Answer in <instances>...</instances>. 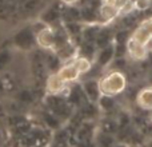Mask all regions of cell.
Instances as JSON below:
<instances>
[{
	"label": "cell",
	"instance_id": "1",
	"mask_svg": "<svg viewBox=\"0 0 152 147\" xmlns=\"http://www.w3.org/2000/svg\"><path fill=\"white\" fill-rule=\"evenodd\" d=\"M102 94L112 95V96H120L128 87V80L124 72L118 70H108L99 79Z\"/></svg>",
	"mask_w": 152,
	"mask_h": 147
},
{
	"label": "cell",
	"instance_id": "2",
	"mask_svg": "<svg viewBox=\"0 0 152 147\" xmlns=\"http://www.w3.org/2000/svg\"><path fill=\"white\" fill-rule=\"evenodd\" d=\"M43 104L47 110L55 114L61 122H69L72 115L75 114V107L69 104L67 98L64 95L58 94H45L43 99Z\"/></svg>",
	"mask_w": 152,
	"mask_h": 147
},
{
	"label": "cell",
	"instance_id": "3",
	"mask_svg": "<svg viewBox=\"0 0 152 147\" xmlns=\"http://www.w3.org/2000/svg\"><path fill=\"white\" fill-rule=\"evenodd\" d=\"M11 46L19 52L28 54L34 48H36V35H35L34 29H32L31 24H26V26L20 27L18 31L13 32L12 37H11Z\"/></svg>",
	"mask_w": 152,
	"mask_h": 147
},
{
	"label": "cell",
	"instance_id": "4",
	"mask_svg": "<svg viewBox=\"0 0 152 147\" xmlns=\"http://www.w3.org/2000/svg\"><path fill=\"white\" fill-rule=\"evenodd\" d=\"M131 39L137 42L139 44L144 46V47H150L152 43V18L143 19L137 27L132 31Z\"/></svg>",
	"mask_w": 152,
	"mask_h": 147
},
{
	"label": "cell",
	"instance_id": "5",
	"mask_svg": "<svg viewBox=\"0 0 152 147\" xmlns=\"http://www.w3.org/2000/svg\"><path fill=\"white\" fill-rule=\"evenodd\" d=\"M36 46L43 51L56 50V28L47 26L36 34Z\"/></svg>",
	"mask_w": 152,
	"mask_h": 147
},
{
	"label": "cell",
	"instance_id": "6",
	"mask_svg": "<svg viewBox=\"0 0 152 147\" xmlns=\"http://www.w3.org/2000/svg\"><path fill=\"white\" fill-rule=\"evenodd\" d=\"M97 107H99V111L103 114V115H108V116H113L121 108L119 100L116 99V96H112V95H105L102 94L97 100Z\"/></svg>",
	"mask_w": 152,
	"mask_h": 147
},
{
	"label": "cell",
	"instance_id": "7",
	"mask_svg": "<svg viewBox=\"0 0 152 147\" xmlns=\"http://www.w3.org/2000/svg\"><path fill=\"white\" fill-rule=\"evenodd\" d=\"M113 59H115V44H113V42H112L111 44L97 50L94 64H96V66L100 67L102 70H107V67L111 66Z\"/></svg>",
	"mask_w": 152,
	"mask_h": 147
},
{
	"label": "cell",
	"instance_id": "8",
	"mask_svg": "<svg viewBox=\"0 0 152 147\" xmlns=\"http://www.w3.org/2000/svg\"><path fill=\"white\" fill-rule=\"evenodd\" d=\"M80 86L83 88L84 94H86L87 99L92 103H97L100 95H102V90H100L99 79L97 78H87L80 82Z\"/></svg>",
	"mask_w": 152,
	"mask_h": 147
},
{
	"label": "cell",
	"instance_id": "9",
	"mask_svg": "<svg viewBox=\"0 0 152 147\" xmlns=\"http://www.w3.org/2000/svg\"><path fill=\"white\" fill-rule=\"evenodd\" d=\"M56 74H58L59 78H60L63 82H66L67 84L75 83V82H77L79 78L81 76V74H80V71H79L77 67H76V64H75L74 60L63 63Z\"/></svg>",
	"mask_w": 152,
	"mask_h": 147
},
{
	"label": "cell",
	"instance_id": "10",
	"mask_svg": "<svg viewBox=\"0 0 152 147\" xmlns=\"http://www.w3.org/2000/svg\"><path fill=\"white\" fill-rule=\"evenodd\" d=\"M69 87L67 86L66 82H63L56 72L50 74L45 80V94H58L63 95L66 90H68Z\"/></svg>",
	"mask_w": 152,
	"mask_h": 147
},
{
	"label": "cell",
	"instance_id": "11",
	"mask_svg": "<svg viewBox=\"0 0 152 147\" xmlns=\"http://www.w3.org/2000/svg\"><path fill=\"white\" fill-rule=\"evenodd\" d=\"M15 62V48L12 46H3L0 47V75L12 68V64Z\"/></svg>",
	"mask_w": 152,
	"mask_h": 147
},
{
	"label": "cell",
	"instance_id": "12",
	"mask_svg": "<svg viewBox=\"0 0 152 147\" xmlns=\"http://www.w3.org/2000/svg\"><path fill=\"white\" fill-rule=\"evenodd\" d=\"M148 51H150V48L139 44V43L135 42L134 39H129L128 43H127V56H128L131 60H135V62L143 60V59H145Z\"/></svg>",
	"mask_w": 152,
	"mask_h": 147
},
{
	"label": "cell",
	"instance_id": "13",
	"mask_svg": "<svg viewBox=\"0 0 152 147\" xmlns=\"http://www.w3.org/2000/svg\"><path fill=\"white\" fill-rule=\"evenodd\" d=\"M120 15L118 5L111 4H100L99 7V19L102 24H110Z\"/></svg>",
	"mask_w": 152,
	"mask_h": 147
},
{
	"label": "cell",
	"instance_id": "14",
	"mask_svg": "<svg viewBox=\"0 0 152 147\" xmlns=\"http://www.w3.org/2000/svg\"><path fill=\"white\" fill-rule=\"evenodd\" d=\"M92 142H94L95 147H115V145L118 143V139H116L115 135L107 134V132L102 131L96 127Z\"/></svg>",
	"mask_w": 152,
	"mask_h": 147
},
{
	"label": "cell",
	"instance_id": "15",
	"mask_svg": "<svg viewBox=\"0 0 152 147\" xmlns=\"http://www.w3.org/2000/svg\"><path fill=\"white\" fill-rule=\"evenodd\" d=\"M136 106L143 110H152V86L142 87L136 96Z\"/></svg>",
	"mask_w": 152,
	"mask_h": 147
},
{
	"label": "cell",
	"instance_id": "16",
	"mask_svg": "<svg viewBox=\"0 0 152 147\" xmlns=\"http://www.w3.org/2000/svg\"><path fill=\"white\" fill-rule=\"evenodd\" d=\"M15 100L23 107H27V106H31L35 103L36 95H35V91L32 90V87H24V88H19L16 91Z\"/></svg>",
	"mask_w": 152,
	"mask_h": 147
},
{
	"label": "cell",
	"instance_id": "17",
	"mask_svg": "<svg viewBox=\"0 0 152 147\" xmlns=\"http://www.w3.org/2000/svg\"><path fill=\"white\" fill-rule=\"evenodd\" d=\"M42 121H43V123H44L45 129L51 130V131H59V130H61V127H63V124H64L55 114H52L50 110H47V108H44V110L42 111Z\"/></svg>",
	"mask_w": 152,
	"mask_h": 147
},
{
	"label": "cell",
	"instance_id": "18",
	"mask_svg": "<svg viewBox=\"0 0 152 147\" xmlns=\"http://www.w3.org/2000/svg\"><path fill=\"white\" fill-rule=\"evenodd\" d=\"M61 21L68 23V21H81V12L80 7L76 4L66 5L61 11Z\"/></svg>",
	"mask_w": 152,
	"mask_h": 147
},
{
	"label": "cell",
	"instance_id": "19",
	"mask_svg": "<svg viewBox=\"0 0 152 147\" xmlns=\"http://www.w3.org/2000/svg\"><path fill=\"white\" fill-rule=\"evenodd\" d=\"M97 129L104 131V132H107V134H112L116 137L119 127H118V123H116L113 116L103 115V118H100L99 123H97Z\"/></svg>",
	"mask_w": 152,
	"mask_h": 147
},
{
	"label": "cell",
	"instance_id": "20",
	"mask_svg": "<svg viewBox=\"0 0 152 147\" xmlns=\"http://www.w3.org/2000/svg\"><path fill=\"white\" fill-rule=\"evenodd\" d=\"M44 59H45V66L50 74L58 72V70L61 67L63 60L58 56L55 51H44Z\"/></svg>",
	"mask_w": 152,
	"mask_h": 147
},
{
	"label": "cell",
	"instance_id": "21",
	"mask_svg": "<svg viewBox=\"0 0 152 147\" xmlns=\"http://www.w3.org/2000/svg\"><path fill=\"white\" fill-rule=\"evenodd\" d=\"M97 54V47L95 46V43L91 42H81L77 47V56H81V58H86L88 60L94 62L95 56Z\"/></svg>",
	"mask_w": 152,
	"mask_h": 147
},
{
	"label": "cell",
	"instance_id": "22",
	"mask_svg": "<svg viewBox=\"0 0 152 147\" xmlns=\"http://www.w3.org/2000/svg\"><path fill=\"white\" fill-rule=\"evenodd\" d=\"M103 24L95 23V24H84L83 31H81V42H91L95 43L96 36L99 34Z\"/></svg>",
	"mask_w": 152,
	"mask_h": 147
},
{
	"label": "cell",
	"instance_id": "23",
	"mask_svg": "<svg viewBox=\"0 0 152 147\" xmlns=\"http://www.w3.org/2000/svg\"><path fill=\"white\" fill-rule=\"evenodd\" d=\"M81 12V23L83 24H95L100 23L99 19V10L91 7H80ZM102 24V23H100Z\"/></svg>",
	"mask_w": 152,
	"mask_h": 147
},
{
	"label": "cell",
	"instance_id": "24",
	"mask_svg": "<svg viewBox=\"0 0 152 147\" xmlns=\"http://www.w3.org/2000/svg\"><path fill=\"white\" fill-rule=\"evenodd\" d=\"M132 31L131 29H116L113 35V43L115 44H127L131 39Z\"/></svg>",
	"mask_w": 152,
	"mask_h": 147
},
{
	"label": "cell",
	"instance_id": "25",
	"mask_svg": "<svg viewBox=\"0 0 152 147\" xmlns=\"http://www.w3.org/2000/svg\"><path fill=\"white\" fill-rule=\"evenodd\" d=\"M76 67L79 68V71H80L81 75H84V74H88L89 70L92 68V64H94V62L88 60V59L86 58H81V56H77V58L74 59Z\"/></svg>",
	"mask_w": 152,
	"mask_h": 147
},
{
	"label": "cell",
	"instance_id": "26",
	"mask_svg": "<svg viewBox=\"0 0 152 147\" xmlns=\"http://www.w3.org/2000/svg\"><path fill=\"white\" fill-rule=\"evenodd\" d=\"M102 1L100 0H77L76 5L79 7H91V8H97L99 10Z\"/></svg>",
	"mask_w": 152,
	"mask_h": 147
},
{
	"label": "cell",
	"instance_id": "27",
	"mask_svg": "<svg viewBox=\"0 0 152 147\" xmlns=\"http://www.w3.org/2000/svg\"><path fill=\"white\" fill-rule=\"evenodd\" d=\"M4 95H7V91H5V86H4V80H3L1 75H0V98H3Z\"/></svg>",
	"mask_w": 152,
	"mask_h": 147
},
{
	"label": "cell",
	"instance_id": "28",
	"mask_svg": "<svg viewBox=\"0 0 152 147\" xmlns=\"http://www.w3.org/2000/svg\"><path fill=\"white\" fill-rule=\"evenodd\" d=\"M102 4H111V5H118L119 0H100Z\"/></svg>",
	"mask_w": 152,
	"mask_h": 147
},
{
	"label": "cell",
	"instance_id": "29",
	"mask_svg": "<svg viewBox=\"0 0 152 147\" xmlns=\"http://www.w3.org/2000/svg\"><path fill=\"white\" fill-rule=\"evenodd\" d=\"M61 1H63L66 5H72V4H76L77 0H61Z\"/></svg>",
	"mask_w": 152,
	"mask_h": 147
},
{
	"label": "cell",
	"instance_id": "30",
	"mask_svg": "<svg viewBox=\"0 0 152 147\" xmlns=\"http://www.w3.org/2000/svg\"><path fill=\"white\" fill-rule=\"evenodd\" d=\"M115 147H131V146L127 145V143H123V142H118L115 145Z\"/></svg>",
	"mask_w": 152,
	"mask_h": 147
},
{
	"label": "cell",
	"instance_id": "31",
	"mask_svg": "<svg viewBox=\"0 0 152 147\" xmlns=\"http://www.w3.org/2000/svg\"><path fill=\"white\" fill-rule=\"evenodd\" d=\"M3 145H4V137H3V131L0 129V147H3Z\"/></svg>",
	"mask_w": 152,
	"mask_h": 147
},
{
	"label": "cell",
	"instance_id": "32",
	"mask_svg": "<svg viewBox=\"0 0 152 147\" xmlns=\"http://www.w3.org/2000/svg\"><path fill=\"white\" fill-rule=\"evenodd\" d=\"M144 147H152V138H151L150 140H147V143H145Z\"/></svg>",
	"mask_w": 152,
	"mask_h": 147
},
{
	"label": "cell",
	"instance_id": "33",
	"mask_svg": "<svg viewBox=\"0 0 152 147\" xmlns=\"http://www.w3.org/2000/svg\"><path fill=\"white\" fill-rule=\"evenodd\" d=\"M150 121H151V123H152V110H150Z\"/></svg>",
	"mask_w": 152,
	"mask_h": 147
},
{
	"label": "cell",
	"instance_id": "34",
	"mask_svg": "<svg viewBox=\"0 0 152 147\" xmlns=\"http://www.w3.org/2000/svg\"><path fill=\"white\" fill-rule=\"evenodd\" d=\"M55 147H56V146H55Z\"/></svg>",
	"mask_w": 152,
	"mask_h": 147
}]
</instances>
